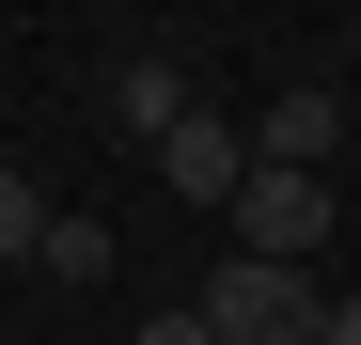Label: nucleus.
I'll return each instance as SVG.
<instances>
[{"mask_svg":"<svg viewBox=\"0 0 361 345\" xmlns=\"http://www.w3.org/2000/svg\"><path fill=\"white\" fill-rule=\"evenodd\" d=\"M189 314H204L220 345H314V330H330V299H314V267H267V251H220Z\"/></svg>","mask_w":361,"mask_h":345,"instance_id":"obj_1","label":"nucleus"},{"mask_svg":"<svg viewBox=\"0 0 361 345\" xmlns=\"http://www.w3.org/2000/svg\"><path fill=\"white\" fill-rule=\"evenodd\" d=\"M235 251L314 267V251H330V172H252V189H235Z\"/></svg>","mask_w":361,"mask_h":345,"instance_id":"obj_2","label":"nucleus"},{"mask_svg":"<svg viewBox=\"0 0 361 345\" xmlns=\"http://www.w3.org/2000/svg\"><path fill=\"white\" fill-rule=\"evenodd\" d=\"M157 189H173V204H220V220H235V189H252V126L189 110V126L157 142Z\"/></svg>","mask_w":361,"mask_h":345,"instance_id":"obj_3","label":"nucleus"},{"mask_svg":"<svg viewBox=\"0 0 361 345\" xmlns=\"http://www.w3.org/2000/svg\"><path fill=\"white\" fill-rule=\"evenodd\" d=\"M94 110H110V126H126V142L157 157V142H173V126H189V110H204V94H189V63H173V47H126V63H110V79H94Z\"/></svg>","mask_w":361,"mask_h":345,"instance_id":"obj_4","label":"nucleus"},{"mask_svg":"<svg viewBox=\"0 0 361 345\" xmlns=\"http://www.w3.org/2000/svg\"><path fill=\"white\" fill-rule=\"evenodd\" d=\"M330 142H345V94L330 79H283L252 110V172H330Z\"/></svg>","mask_w":361,"mask_h":345,"instance_id":"obj_5","label":"nucleus"},{"mask_svg":"<svg viewBox=\"0 0 361 345\" xmlns=\"http://www.w3.org/2000/svg\"><path fill=\"white\" fill-rule=\"evenodd\" d=\"M47 236H63V204H47L32 172L0 157V267H47Z\"/></svg>","mask_w":361,"mask_h":345,"instance_id":"obj_6","label":"nucleus"},{"mask_svg":"<svg viewBox=\"0 0 361 345\" xmlns=\"http://www.w3.org/2000/svg\"><path fill=\"white\" fill-rule=\"evenodd\" d=\"M47 282H110V220L63 204V236H47Z\"/></svg>","mask_w":361,"mask_h":345,"instance_id":"obj_7","label":"nucleus"},{"mask_svg":"<svg viewBox=\"0 0 361 345\" xmlns=\"http://www.w3.org/2000/svg\"><path fill=\"white\" fill-rule=\"evenodd\" d=\"M142 345H220V330L204 314H142Z\"/></svg>","mask_w":361,"mask_h":345,"instance_id":"obj_8","label":"nucleus"},{"mask_svg":"<svg viewBox=\"0 0 361 345\" xmlns=\"http://www.w3.org/2000/svg\"><path fill=\"white\" fill-rule=\"evenodd\" d=\"M314 345H361V299H330V330H314Z\"/></svg>","mask_w":361,"mask_h":345,"instance_id":"obj_9","label":"nucleus"}]
</instances>
